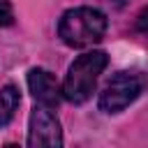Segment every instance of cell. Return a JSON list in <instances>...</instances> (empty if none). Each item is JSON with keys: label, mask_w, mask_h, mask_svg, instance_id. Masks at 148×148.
<instances>
[{"label": "cell", "mask_w": 148, "mask_h": 148, "mask_svg": "<svg viewBox=\"0 0 148 148\" xmlns=\"http://www.w3.org/2000/svg\"><path fill=\"white\" fill-rule=\"evenodd\" d=\"M148 86V76L139 69H120L116 72L106 86L99 92V111L116 116L120 111H125L132 102H136L141 97V92Z\"/></svg>", "instance_id": "cell-3"}, {"label": "cell", "mask_w": 148, "mask_h": 148, "mask_svg": "<svg viewBox=\"0 0 148 148\" xmlns=\"http://www.w3.org/2000/svg\"><path fill=\"white\" fill-rule=\"evenodd\" d=\"M28 146L30 148H58L62 146V127L60 120L56 118L53 109L49 106H35L30 113V125H28Z\"/></svg>", "instance_id": "cell-4"}, {"label": "cell", "mask_w": 148, "mask_h": 148, "mask_svg": "<svg viewBox=\"0 0 148 148\" xmlns=\"http://www.w3.org/2000/svg\"><path fill=\"white\" fill-rule=\"evenodd\" d=\"M109 65V56L104 51H88L83 56H79L69 69L67 76L62 81V97L72 104H86L99 81V74L106 69Z\"/></svg>", "instance_id": "cell-2"}, {"label": "cell", "mask_w": 148, "mask_h": 148, "mask_svg": "<svg viewBox=\"0 0 148 148\" xmlns=\"http://www.w3.org/2000/svg\"><path fill=\"white\" fill-rule=\"evenodd\" d=\"M28 88L35 97L37 104L42 106H49V109H56L62 99V88L60 83L56 81V76L44 69V67H32L28 72Z\"/></svg>", "instance_id": "cell-5"}, {"label": "cell", "mask_w": 148, "mask_h": 148, "mask_svg": "<svg viewBox=\"0 0 148 148\" xmlns=\"http://www.w3.org/2000/svg\"><path fill=\"white\" fill-rule=\"evenodd\" d=\"M106 14L95 7H72L58 21V37L72 49H88L102 42L106 32Z\"/></svg>", "instance_id": "cell-1"}, {"label": "cell", "mask_w": 148, "mask_h": 148, "mask_svg": "<svg viewBox=\"0 0 148 148\" xmlns=\"http://www.w3.org/2000/svg\"><path fill=\"white\" fill-rule=\"evenodd\" d=\"M18 104H21V90H18V86H14V83L2 86L0 88V127H7L14 120Z\"/></svg>", "instance_id": "cell-6"}, {"label": "cell", "mask_w": 148, "mask_h": 148, "mask_svg": "<svg viewBox=\"0 0 148 148\" xmlns=\"http://www.w3.org/2000/svg\"><path fill=\"white\" fill-rule=\"evenodd\" d=\"M14 23V9L9 0H0V25H12Z\"/></svg>", "instance_id": "cell-7"}]
</instances>
